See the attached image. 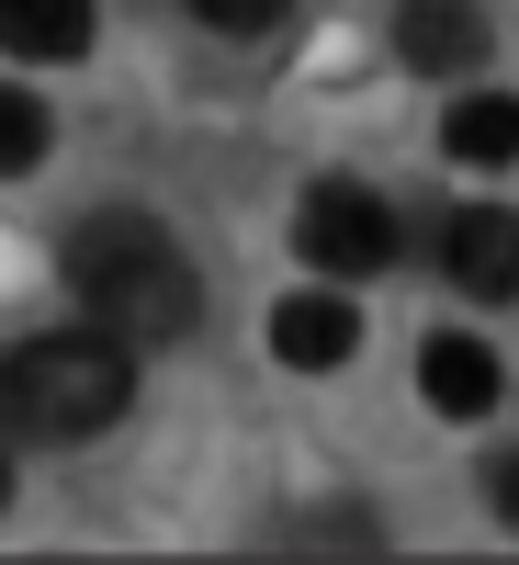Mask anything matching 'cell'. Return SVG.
Segmentation results:
<instances>
[{
  "label": "cell",
  "instance_id": "1",
  "mask_svg": "<svg viewBox=\"0 0 519 565\" xmlns=\"http://www.w3.org/2000/svg\"><path fill=\"white\" fill-rule=\"evenodd\" d=\"M68 295L102 317L113 340H136V351H170V340H193V328H204V271H193V249H181L159 215H136V204L68 226Z\"/></svg>",
  "mask_w": 519,
  "mask_h": 565
},
{
  "label": "cell",
  "instance_id": "2",
  "mask_svg": "<svg viewBox=\"0 0 519 565\" xmlns=\"http://www.w3.org/2000/svg\"><path fill=\"white\" fill-rule=\"evenodd\" d=\"M136 407V340L113 328H45L0 351V430L23 441H102Z\"/></svg>",
  "mask_w": 519,
  "mask_h": 565
},
{
  "label": "cell",
  "instance_id": "3",
  "mask_svg": "<svg viewBox=\"0 0 519 565\" xmlns=\"http://www.w3.org/2000/svg\"><path fill=\"white\" fill-rule=\"evenodd\" d=\"M294 249L327 271V282H372V271H396V204L372 193V181H316L305 215H294Z\"/></svg>",
  "mask_w": 519,
  "mask_h": 565
},
{
  "label": "cell",
  "instance_id": "4",
  "mask_svg": "<svg viewBox=\"0 0 519 565\" xmlns=\"http://www.w3.org/2000/svg\"><path fill=\"white\" fill-rule=\"evenodd\" d=\"M350 351H361V306L339 295V282H305V295L271 306V362H294V373H339Z\"/></svg>",
  "mask_w": 519,
  "mask_h": 565
},
{
  "label": "cell",
  "instance_id": "5",
  "mask_svg": "<svg viewBox=\"0 0 519 565\" xmlns=\"http://www.w3.org/2000/svg\"><path fill=\"white\" fill-rule=\"evenodd\" d=\"M396 57L418 79H475L486 68V12L475 0H396Z\"/></svg>",
  "mask_w": 519,
  "mask_h": 565
},
{
  "label": "cell",
  "instance_id": "6",
  "mask_svg": "<svg viewBox=\"0 0 519 565\" xmlns=\"http://www.w3.org/2000/svg\"><path fill=\"white\" fill-rule=\"evenodd\" d=\"M441 271L463 282V295H519V204H463L441 226Z\"/></svg>",
  "mask_w": 519,
  "mask_h": 565
},
{
  "label": "cell",
  "instance_id": "7",
  "mask_svg": "<svg viewBox=\"0 0 519 565\" xmlns=\"http://www.w3.org/2000/svg\"><path fill=\"white\" fill-rule=\"evenodd\" d=\"M418 396H430L441 418H486L508 396V373H497V351L475 340V328H441V340L418 351Z\"/></svg>",
  "mask_w": 519,
  "mask_h": 565
},
{
  "label": "cell",
  "instance_id": "8",
  "mask_svg": "<svg viewBox=\"0 0 519 565\" xmlns=\"http://www.w3.org/2000/svg\"><path fill=\"white\" fill-rule=\"evenodd\" d=\"M90 23H102V0H0V57L68 68V57H90Z\"/></svg>",
  "mask_w": 519,
  "mask_h": 565
},
{
  "label": "cell",
  "instance_id": "9",
  "mask_svg": "<svg viewBox=\"0 0 519 565\" xmlns=\"http://www.w3.org/2000/svg\"><path fill=\"white\" fill-rule=\"evenodd\" d=\"M441 159L508 170V159H519V103H508V90H463V103L441 114Z\"/></svg>",
  "mask_w": 519,
  "mask_h": 565
},
{
  "label": "cell",
  "instance_id": "10",
  "mask_svg": "<svg viewBox=\"0 0 519 565\" xmlns=\"http://www.w3.org/2000/svg\"><path fill=\"white\" fill-rule=\"evenodd\" d=\"M282 554H385V521L372 509H294V521H271Z\"/></svg>",
  "mask_w": 519,
  "mask_h": 565
},
{
  "label": "cell",
  "instance_id": "11",
  "mask_svg": "<svg viewBox=\"0 0 519 565\" xmlns=\"http://www.w3.org/2000/svg\"><path fill=\"white\" fill-rule=\"evenodd\" d=\"M45 148H57V114H45L34 90H23V79H0V181L45 170Z\"/></svg>",
  "mask_w": 519,
  "mask_h": 565
},
{
  "label": "cell",
  "instance_id": "12",
  "mask_svg": "<svg viewBox=\"0 0 519 565\" xmlns=\"http://www.w3.org/2000/svg\"><path fill=\"white\" fill-rule=\"evenodd\" d=\"M193 12H204L215 34H271L282 12H294V0H193Z\"/></svg>",
  "mask_w": 519,
  "mask_h": 565
},
{
  "label": "cell",
  "instance_id": "13",
  "mask_svg": "<svg viewBox=\"0 0 519 565\" xmlns=\"http://www.w3.org/2000/svg\"><path fill=\"white\" fill-rule=\"evenodd\" d=\"M486 498H497V521L519 532V452H508V463H497V476H486Z\"/></svg>",
  "mask_w": 519,
  "mask_h": 565
},
{
  "label": "cell",
  "instance_id": "14",
  "mask_svg": "<svg viewBox=\"0 0 519 565\" xmlns=\"http://www.w3.org/2000/svg\"><path fill=\"white\" fill-rule=\"evenodd\" d=\"M0 509H12V452H0Z\"/></svg>",
  "mask_w": 519,
  "mask_h": 565
}]
</instances>
